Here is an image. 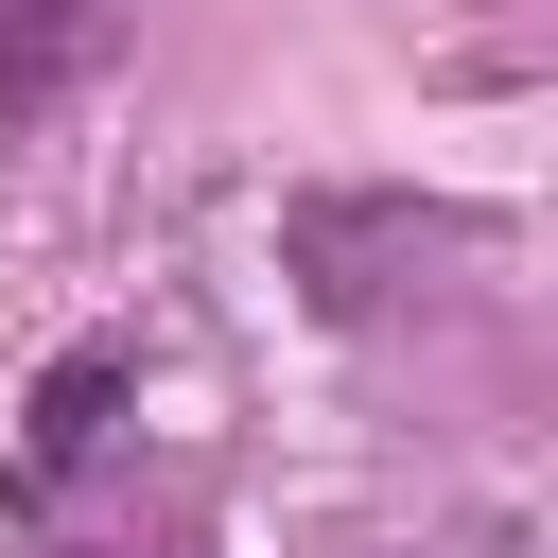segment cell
I'll list each match as a JSON object with an SVG mask.
<instances>
[{"label": "cell", "instance_id": "6da1fadb", "mask_svg": "<svg viewBox=\"0 0 558 558\" xmlns=\"http://www.w3.org/2000/svg\"><path fill=\"white\" fill-rule=\"evenodd\" d=\"M418 262H471V209H418V192H314V209H296L314 314H401Z\"/></svg>", "mask_w": 558, "mask_h": 558}, {"label": "cell", "instance_id": "7a4b0ae2", "mask_svg": "<svg viewBox=\"0 0 558 558\" xmlns=\"http://www.w3.org/2000/svg\"><path fill=\"white\" fill-rule=\"evenodd\" d=\"M122 401H140V366H122V349H70V366L35 384V418H17V506H52V488L105 453V418H122Z\"/></svg>", "mask_w": 558, "mask_h": 558}, {"label": "cell", "instance_id": "3957f363", "mask_svg": "<svg viewBox=\"0 0 558 558\" xmlns=\"http://www.w3.org/2000/svg\"><path fill=\"white\" fill-rule=\"evenodd\" d=\"M105 35H122V0H0V105H17V122L70 105V87L105 70Z\"/></svg>", "mask_w": 558, "mask_h": 558}, {"label": "cell", "instance_id": "277c9868", "mask_svg": "<svg viewBox=\"0 0 558 558\" xmlns=\"http://www.w3.org/2000/svg\"><path fill=\"white\" fill-rule=\"evenodd\" d=\"M105 558H174V541H105Z\"/></svg>", "mask_w": 558, "mask_h": 558}]
</instances>
